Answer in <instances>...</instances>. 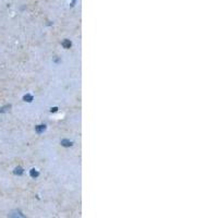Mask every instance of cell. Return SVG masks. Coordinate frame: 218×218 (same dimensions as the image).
Instances as JSON below:
<instances>
[{
  "label": "cell",
  "mask_w": 218,
  "mask_h": 218,
  "mask_svg": "<svg viewBox=\"0 0 218 218\" xmlns=\"http://www.w3.org/2000/svg\"><path fill=\"white\" fill-rule=\"evenodd\" d=\"M63 46H64V48H69V47L71 46V43H70L69 40H64V42H63Z\"/></svg>",
  "instance_id": "1"
},
{
  "label": "cell",
  "mask_w": 218,
  "mask_h": 218,
  "mask_svg": "<svg viewBox=\"0 0 218 218\" xmlns=\"http://www.w3.org/2000/svg\"><path fill=\"white\" fill-rule=\"evenodd\" d=\"M45 130V125H38L37 128H36V131L37 132H42V131Z\"/></svg>",
  "instance_id": "2"
},
{
  "label": "cell",
  "mask_w": 218,
  "mask_h": 218,
  "mask_svg": "<svg viewBox=\"0 0 218 218\" xmlns=\"http://www.w3.org/2000/svg\"><path fill=\"white\" fill-rule=\"evenodd\" d=\"M22 172H23L22 168H17L15 169V171H14V174H22Z\"/></svg>",
  "instance_id": "3"
},
{
  "label": "cell",
  "mask_w": 218,
  "mask_h": 218,
  "mask_svg": "<svg viewBox=\"0 0 218 218\" xmlns=\"http://www.w3.org/2000/svg\"><path fill=\"white\" fill-rule=\"evenodd\" d=\"M31 176H32V177H37L38 172H37V171H35V169H33V170L31 171Z\"/></svg>",
  "instance_id": "4"
},
{
  "label": "cell",
  "mask_w": 218,
  "mask_h": 218,
  "mask_svg": "<svg viewBox=\"0 0 218 218\" xmlns=\"http://www.w3.org/2000/svg\"><path fill=\"white\" fill-rule=\"evenodd\" d=\"M61 143H62L63 145H64V146H70V145L72 144V143H71V142H69V141H64V140H63V141H62V142H61Z\"/></svg>",
  "instance_id": "5"
},
{
  "label": "cell",
  "mask_w": 218,
  "mask_h": 218,
  "mask_svg": "<svg viewBox=\"0 0 218 218\" xmlns=\"http://www.w3.org/2000/svg\"><path fill=\"white\" fill-rule=\"evenodd\" d=\"M24 99H28L27 101H31V99H32V97L30 96V95H27V96H25L24 97Z\"/></svg>",
  "instance_id": "6"
}]
</instances>
